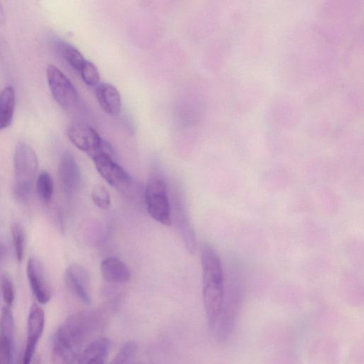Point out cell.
<instances>
[{"label":"cell","mask_w":364,"mask_h":364,"mask_svg":"<svg viewBox=\"0 0 364 364\" xmlns=\"http://www.w3.org/2000/svg\"><path fill=\"white\" fill-rule=\"evenodd\" d=\"M100 321L95 311H83L68 317L53 338V354L57 362L77 363L86 342L97 331Z\"/></svg>","instance_id":"cell-1"},{"label":"cell","mask_w":364,"mask_h":364,"mask_svg":"<svg viewBox=\"0 0 364 364\" xmlns=\"http://www.w3.org/2000/svg\"><path fill=\"white\" fill-rule=\"evenodd\" d=\"M200 259L204 309L208 324L214 326L220 314L225 294L222 262L216 250L208 244L202 246Z\"/></svg>","instance_id":"cell-2"},{"label":"cell","mask_w":364,"mask_h":364,"mask_svg":"<svg viewBox=\"0 0 364 364\" xmlns=\"http://www.w3.org/2000/svg\"><path fill=\"white\" fill-rule=\"evenodd\" d=\"M14 196L20 202L26 201L31 193L37 173L38 162L33 148L24 141L19 142L14 154Z\"/></svg>","instance_id":"cell-3"},{"label":"cell","mask_w":364,"mask_h":364,"mask_svg":"<svg viewBox=\"0 0 364 364\" xmlns=\"http://www.w3.org/2000/svg\"><path fill=\"white\" fill-rule=\"evenodd\" d=\"M145 203L149 215L158 223L169 226L171 211L164 177L159 172L151 173L145 188Z\"/></svg>","instance_id":"cell-4"},{"label":"cell","mask_w":364,"mask_h":364,"mask_svg":"<svg viewBox=\"0 0 364 364\" xmlns=\"http://www.w3.org/2000/svg\"><path fill=\"white\" fill-rule=\"evenodd\" d=\"M227 295L224 294L222 308L218 318L219 334L221 341H225L231 335L242 302V287L235 274L232 273Z\"/></svg>","instance_id":"cell-5"},{"label":"cell","mask_w":364,"mask_h":364,"mask_svg":"<svg viewBox=\"0 0 364 364\" xmlns=\"http://www.w3.org/2000/svg\"><path fill=\"white\" fill-rule=\"evenodd\" d=\"M91 158L100 175L110 186L120 189L129 183V177L123 168L112 157L109 144L103 141L101 147Z\"/></svg>","instance_id":"cell-6"},{"label":"cell","mask_w":364,"mask_h":364,"mask_svg":"<svg viewBox=\"0 0 364 364\" xmlns=\"http://www.w3.org/2000/svg\"><path fill=\"white\" fill-rule=\"evenodd\" d=\"M46 76L51 94L56 102L65 109L75 105L78 100L77 92L67 76L53 65L48 66Z\"/></svg>","instance_id":"cell-7"},{"label":"cell","mask_w":364,"mask_h":364,"mask_svg":"<svg viewBox=\"0 0 364 364\" xmlns=\"http://www.w3.org/2000/svg\"><path fill=\"white\" fill-rule=\"evenodd\" d=\"M70 141L90 157L101 147L103 139L97 132L88 124H73L67 129Z\"/></svg>","instance_id":"cell-8"},{"label":"cell","mask_w":364,"mask_h":364,"mask_svg":"<svg viewBox=\"0 0 364 364\" xmlns=\"http://www.w3.org/2000/svg\"><path fill=\"white\" fill-rule=\"evenodd\" d=\"M45 323L43 310L33 304L29 311L27 322V339L23 358L24 364L29 363L34 355L36 346L41 338Z\"/></svg>","instance_id":"cell-9"},{"label":"cell","mask_w":364,"mask_h":364,"mask_svg":"<svg viewBox=\"0 0 364 364\" xmlns=\"http://www.w3.org/2000/svg\"><path fill=\"white\" fill-rule=\"evenodd\" d=\"M14 321L10 306H5L0 318V363H11L14 356Z\"/></svg>","instance_id":"cell-10"},{"label":"cell","mask_w":364,"mask_h":364,"mask_svg":"<svg viewBox=\"0 0 364 364\" xmlns=\"http://www.w3.org/2000/svg\"><path fill=\"white\" fill-rule=\"evenodd\" d=\"M26 272L31 291L36 300L43 304L48 302L51 293L46 279L43 264L38 259L31 257L27 262Z\"/></svg>","instance_id":"cell-11"},{"label":"cell","mask_w":364,"mask_h":364,"mask_svg":"<svg viewBox=\"0 0 364 364\" xmlns=\"http://www.w3.org/2000/svg\"><path fill=\"white\" fill-rule=\"evenodd\" d=\"M65 280L75 295L84 304L90 305V281L87 271L81 265L73 264L65 271Z\"/></svg>","instance_id":"cell-12"},{"label":"cell","mask_w":364,"mask_h":364,"mask_svg":"<svg viewBox=\"0 0 364 364\" xmlns=\"http://www.w3.org/2000/svg\"><path fill=\"white\" fill-rule=\"evenodd\" d=\"M58 176L62 188L66 194L72 195L78 190L80 185V168L74 157L68 151L61 156Z\"/></svg>","instance_id":"cell-13"},{"label":"cell","mask_w":364,"mask_h":364,"mask_svg":"<svg viewBox=\"0 0 364 364\" xmlns=\"http://www.w3.org/2000/svg\"><path fill=\"white\" fill-rule=\"evenodd\" d=\"M111 346V341L109 338L105 337L95 338L84 348L77 363H105L109 356Z\"/></svg>","instance_id":"cell-14"},{"label":"cell","mask_w":364,"mask_h":364,"mask_svg":"<svg viewBox=\"0 0 364 364\" xmlns=\"http://www.w3.org/2000/svg\"><path fill=\"white\" fill-rule=\"evenodd\" d=\"M100 272L103 279L111 284H124L131 277L127 266L116 257L104 259L100 264Z\"/></svg>","instance_id":"cell-15"},{"label":"cell","mask_w":364,"mask_h":364,"mask_svg":"<svg viewBox=\"0 0 364 364\" xmlns=\"http://www.w3.org/2000/svg\"><path fill=\"white\" fill-rule=\"evenodd\" d=\"M95 93L102 109L111 116H117L121 111L120 95L115 87L109 83H98Z\"/></svg>","instance_id":"cell-16"},{"label":"cell","mask_w":364,"mask_h":364,"mask_svg":"<svg viewBox=\"0 0 364 364\" xmlns=\"http://www.w3.org/2000/svg\"><path fill=\"white\" fill-rule=\"evenodd\" d=\"M16 105L15 92L12 87H5L0 94V130L12 122Z\"/></svg>","instance_id":"cell-17"},{"label":"cell","mask_w":364,"mask_h":364,"mask_svg":"<svg viewBox=\"0 0 364 364\" xmlns=\"http://www.w3.org/2000/svg\"><path fill=\"white\" fill-rule=\"evenodd\" d=\"M54 46L67 63L75 70L80 72L86 62L81 53L73 46L60 39L54 41Z\"/></svg>","instance_id":"cell-18"},{"label":"cell","mask_w":364,"mask_h":364,"mask_svg":"<svg viewBox=\"0 0 364 364\" xmlns=\"http://www.w3.org/2000/svg\"><path fill=\"white\" fill-rule=\"evenodd\" d=\"M36 190L38 197L44 203H49L53 193V181L50 174L41 171L36 181Z\"/></svg>","instance_id":"cell-19"},{"label":"cell","mask_w":364,"mask_h":364,"mask_svg":"<svg viewBox=\"0 0 364 364\" xmlns=\"http://www.w3.org/2000/svg\"><path fill=\"white\" fill-rule=\"evenodd\" d=\"M138 349L137 343L134 341L125 342L119 348L112 363L125 364L131 363L134 358Z\"/></svg>","instance_id":"cell-20"},{"label":"cell","mask_w":364,"mask_h":364,"mask_svg":"<svg viewBox=\"0 0 364 364\" xmlns=\"http://www.w3.org/2000/svg\"><path fill=\"white\" fill-rule=\"evenodd\" d=\"M11 234L16 258L21 262L23 257L25 246V235L21 226L18 223H14L11 227Z\"/></svg>","instance_id":"cell-21"},{"label":"cell","mask_w":364,"mask_h":364,"mask_svg":"<svg viewBox=\"0 0 364 364\" xmlns=\"http://www.w3.org/2000/svg\"><path fill=\"white\" fill-rule=\"evenodd\" d=\"M91 196L94 203L100 208L107 209L110 206V194L105 186L98 184L92 188Z\"/></svg>","instance_id":"cell-22"},{"label":"cell","mask_w":364,"mask_h":364,"mask_svg":"<svg viewBox=\"0 0 364 364\" xmlns=\"http://www.w3.org/2000/svg\"><path fill=\"white\" fill-rule=\"evenodd\" d=\"M83 82L89 86H96L100 82V73L97 67L86 60L80 70Z\"/></svg>","instance_id":"cell-23"},{"label":"cell","mask_w":364,"mask_h":364,"mask_svg":"<svg viewBox=\"0 0 364 364\" xmlns=\"http://www.w3.org/2000/svg\"><path fill=\"white\" fill-rule=\"evenodd\" d=\"M1 289L6 306H11L14 301V286L10 276L6 273L1 277Z\"/></svg>","instance_id":"cell-24"},{"label":"cell","mask_w":364,"mask_h":364,"mask_svg":"<svg viewBox=\"0 0 364 364\" xmlns=\"http://www.w3.org/2000/svg\"><path fill=\"white\" fill-rule=\"evenodd\" d=\"M6 22V16L1 4L0 3V23L4 24Z\"/></svg>","instance_id":"cell-25"}]
</instances>
